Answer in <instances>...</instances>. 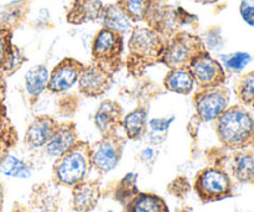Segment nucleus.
<instances>
[{
	"label": "nucleus",
	"instance_id": "obj_7",
	"mask_svg": "<svg viewBox=\"0 0 254 212\" xmlns=\"http://www.w3.org/2000/svg\"><path fill=\"white\" fill-rule=\"evenodd\" d=\"M193 189L202 203H212L231 196L232 184L230 176L225 171L208 168L203 169L196 175Z\"/></svg>",
	"mask_w": 254,
	"mask_h": 212
},
{
	"label": "nucleus",
	"instance_id": "obj_20",
	"mask_svg": "<svg viewBox=\"0 0 254 212\" xmlns=\"http://www.w3.org/2000/svg\"><path fill=\"white\" fill-rule=\"evenodd\" d=\"M50 79V71L45 65H36L31 67L25 74V91L31 101L39 98L47 89Z\"/></svg>",
	"mask_w": 254,
	"mask_h": 212
},
{
	"label": "nucleus",
	"instance_id": "obj_39",
	"mask_svg": "<svg viewBox=\"0 0 254 212\" xmlns=\"http://www.w3.org/2000/svg\"><path fill=\"white\" fill-rule=\"evenodd\" d=\"M5 97H6V82L4 77L0 76V102H4Z\"/></svg>",
	"mask_w": 254,
	"mask_h": 212
},
{
	"label": "nucleus",
	"instance_id": "obj_10",
	"mask_svg": "<svg viewBox=\"0 0 254 212\" xmlns=\"http://www.w3.org/2000/svg\"><path fill=\"white\" fill-rule=\"evenodd\" d=\"M84 69V65L73 57H66L60 61L50 72L49 89L51 93L60 94L68 92L78 83L79 76Z\"/></svg>",
	"mask_w": 254,
	"mask_h": 212
},
{
	"label": "nucleus",
	"instance_id": "obj_23",
	"mask_svg": "<svg viewBox=\"0 0 254 212\" xmlns=\"http://www.w3.org/2000/svg\"><path fill=\"white\" fill-rule=\"evenodd\" d=\"M27 12H29L27 2L19 1L14 5H10L0 14V27L14 31V29L19 27L20 24L24 21Z\"/></svg>",
	"mask_w": 254,
	"mask_h": 212
},
{
	"label": "nucleus",
	"instance_id": "obj_25",
	"mask_svg": "<svg viewBox=\"0 0 254 212\" xmlns=\"http://www.w3.org/2000/svg\"><path fill=\"white\" fill-rule=\"evenodd\" d=\"M138 175L134 173H129L117 184V188L114 190V200L121 203L126 208L127 204L139 193L138 186Z\"/></svg>",
	"mask_w": 254,
	"mask_h": 212
},
{
	"label": "nucleus",
	"instance_id": "obj_26",
	"mask_svg": "<svg viewBox=\"0 0 254 212\" xmlns=\"http://www.w3.org/2000/svg\"><path fill=\"white\" fill-rule=\"evenodd\" d=\"M233 175L241 183H252L254 180V159L247 153H240L233 161Z\"/></svg>",
	"mask_w": 254,
	"mask_h": 212
},
{
	"label": "nucleus",
	"instance_id": "obj_3",
	"mask_svg": "<svg viewBox=\"0 0 254 212\" xmlns=\"http://www.w3.org/2000/svg\"><path fill=\"white\" fill-rule=\"evenodd\" d=\"M216 129L221 143L228 148H241L252 138L254 119L247 111L236 106L218 117Z\"/></svg>",
	"mask_w": 254,
	"mask_h": 212
},
{
	"label": "nucleus",
	"instance_id": "obj_11",
	"mask_svg": "<svg viewBox=\"0 0 254 212\" xmlns=\"http://www.w3.org/2000/svg\"><path fill=\"white\" fill-rule=\"evenodd\" d=\"M112 74L96 64L84 66L78 79V89L81 94L91 98L101 97L111 88Z\"/></svg>",
	"mask_w": 254,
	"mask_h": 212
},
{
	"label": "nucleus",
	"instance_id": "obj_45",
	"mask_svg": "<svg viewBox=\"0 0 254 212\" xmlns=\"http://www.w3.org/2000/svg\"><path fill=\"white\" fill-rule=\"evenodd\" d=\"M184 212H188V211H184Z\"/></svg>",
	"mask_w": 254,
	"mask_h": 212
},
{
	"label": "nucleus",
	"instance_id": "obj_14",
	"mask_svg": "<svg viewBox=\"0 0 254 212\" xmlns=\"http://www.w3.org/2000/svg\"><path fill=\"white\" fill-rule=\"evenodd\" d=\"M103 191L98 180H84L72 188V208L76 212H92L98 205Z\"/></svg>",
	"mask_w": 254,
	"mask_h": 212
},
{
	"label": "nucleus",
	"instance_id": "obj_8",
	"mask_svg": "<svg viewBox=\"0 0 254 212\" xmlns=\"http://www.w3.org/2000/svg\"><path fill=\"white\" fill-rule=\"evenodd\" d=\"M189 71L201 89L217 88L226 81V74L220 62L211 56L207 50L197 55L188 66Z\"/></svg>",
	"mask_w": 254,
	"mask_h": 212
},
{
	"label": "nucleus",
	"instance_id": "obj_36",
	"mask_svg": "<svg viewBox=\"0 0 254 212\" xmlns=\"http://www.w3.org/2000/svg\"><path fill=\"white\" fill-rule=\"evenodd\" d=\"M241 15H242V19L247 22L250 26H254V6L252 5H248L247 2L243 1L241 4Z\"/></svg>",
	"mask_w": 254,
	"mask_h": 212
},
{
	"label": "nucleus",
	"instance_id": "obj_33",
	"mask_svg": "<svg viewBox=\"0 0 254 212\" xmlns=\"http://www.w3.org/2000/svg\"><path fill=\"white\" fill-rule=\"evenodd\" d=\"M168 189L171 195L176 196L179 199H183L190 191V184H189V181L185 178L180 176V178H176L175 180L171 181L169 184Z\"/></svg>",
	"mask_w": 254,
	"mask_h": 212
},
{
	"label": "nucleus",
	"instance_id": "obj_30",
	"mask_svg": "<svg viewBox=\"0 0 254 212\" xmlns=\"http://www.w3.org/2000/svg\"><path fill=\"white\" fill-rule=\"evenodd\" d=\"M12 46V31L9 29L0 27V71L6 62Z\"/></svg>",
	"mask_w": 254,
	"mask_h": 212
},
{
	"label": "nucleus",
	"instance_id": "obj_1",
	"mask_svg": "<svg viewBox=\"0 0 254 212\" xmlns=\"http://www.w3.org/2000/svg\"><path fill=\"white\" fill-rule=\"evenodd\" d=\"M166 40L148 26H134L129 39V56L127 60L129 71L141 73L145 67L161 61Z\"/></svg>",
	"mask_w": 254,
	"mask_h": 212
},
{
	"label": "nucleus",
	"instance_id": "obj_22",
	"mask_svg": "<svg viewBox=\"0 0 254 212\" xmlns=\"http://www.w3.org/2000/svg\"><path fill=\"white\" fill-rule=\"evenodd\" d=\"M127 212H169V206L161 196L139 191L126 206Z\"/></svg>",
	"mask_w": 254,
	"mask_h": 212
},
{
	"label": "nucleus",
	"instance_id": "obj_5",
	"mask_svg": "<svg viewBox=\"0 0 254 212\" xmlns=\"http://www.w3.org/2000/svg\"><path fill=\"white\" fill-rule=\"evenodd\" d=\"M123 35L102 27L92 41V59L111 74L118 71L123 52Z\"/></svg>",
	"mask_w": 254,
	"mask_h": 212
},
{
	"label": "nucleus",
	"instance_id": "obj_28",
	"mask_svg": "<svg viewBox=\"0 0 254 212\" xmlns=\"http://www.w3.org/2000/svg\"><path fill=\"white\" fill-rule=\"evenodd\" d=\"M26 61V57H25L24 52L14 45L11 49V52H10L9 57H7L6 62L2 66L1 71H0V76H2L4 78H7V77L12 76L20 67L24 65V62Z\"/></svg>",
	"mask_w": 254,
	"mask_h": 212
},
{
	"label": "nucleus",
	"instance_id": "obj_43",
	"mask_svg": "<svg viewBox=\"0 0 254 212\" xmlns=\"http://www.w3.org/2000/svg\"><path fill=\"white\" fill-rule=\"evenodd\" d=\"M0 212H4V201H0Z\"/></svg>",
	"mask_w": 254,
	"mask_h": 212
},
{
	"label": "nucleus",
	"instance_id": "obj_32",
	"mask_svg": "<svg viewBox=\"0 0 254 212\" xmlns=\"http://www.w3.org/2000/svg\"><path fill=\"white\" fill-rule=\"evenodd\" d=\"M238 96L243 103L254 102V72L247 74L241 81L240 87H238Z\"/></svg>",
	"mask_w": 254,
	"mask_h": 212
},
{
	"label": "nucleus",
	"instance_id": "obj_13",
	"mask_svg": "<svg viewBox=\"0 0 254 212\" xmlns=\"http://www.w3.org/2000/svg\"><path fill=\"white\" fill-rule=\"evenodd\" d=\"M61 204L59 186L52 183H41L32 186L29 198L31 212H57Z\"/></svg>",
	"mask_w": 254,
	"mask_h": 212
},
{
	"label": "nucleus",
	"instance_id": "obj_31",
	"mask_svg": "<svg viewBox=\"0 0 254 212\" xmlns=\"http://www.w3.org/2000/svg\"><path fill=\"white\" fill-rule=\"evenodd\" d=\"M223 61H225V65L228 70L238 72L242 71L247 66L248 62L251 61V55L247 52H236V54L223 57Z\"/></svg>",
	"mask_w": 254,
	"mask_h": 212
},
{
	"label": "nucleus",
	"instance_id": "obj_24",
	"mask_svg": "<svg viewBox=\"0 0 254 212\" xmlns=\"http://www.w3.org/2000/svg\"><path fill=\"white\" fill-rule=\"evenodd\" d=\"M0 173L10 178L27 179L31 176V168L24 160L9 153L0 161Z\"/></svg>",
	"mask_w": 254,
	"mask_h": 212
},
{
	"label": "nucleus",
	"instance_id": "obj_35",
	"mask_svg": "<svg viewBox=\"0 0 254 212\" xmlns=\"http://www.w3.org/2000/svg\"><path fill=\"white\" fill-rule=\"evenodd\" d=\"M174 117H170V118H155L149 121V127L153 129V132L155 133H165L168 132L169 127L171 126L174 121Z\"/></svg>",
	"mask_w": 254,
	"mask_h": 212
},
{
	"label": "nucleus",
	"instance_id": "obj_27",
	"mask_svg": "<svg viewBox=\"0 0 254 212\" xmlns=\"http://www.w3.org/2000/svg\"><path fill=\"white\" fill-rule=\"evenodd\" d=\"M116 2L135 24L144 22L150 0H116Z\"/></svg>",
	"mask_w": 254,
	"mask_h": 212
},
{
	"label": "nucleus",
	"instance_id": "obj_21",
	"mask_svg": "<svg viewBox=\"0 0 254 212\" xmlns=\"http://www.w3.org/2000/svg\"><path fill=\"white\" fill-rule=\"evenodd\" d=\"M121 126L123 127L128 139H131V141L141 139L148 132V111L143 107L134 109L123 117Z\"/></svg>",
	"mask_w": 254,
	"mask_h": 212
},
{
	"label": "nucleus",
	"instance_id": "obj_12",
	"mask_svg": "<svg viewBox=\"0 0 254 212\" xmlns=\"http://www.w3.org/2000/svg\"><path fill=\"white\" fill-rule=\"evenodd\" d=\"M78 141V132H77L76 124L72 122H62V123H59L49 143L44 146L45 153L51 158L57 159L76 146Z\"/></svg>",
	"mask_w": 254,
	"mask_h": 212
},
{
	"label": "nucleus",
	"instance_id": "obj_34",
	"mask_svg": "<svg viewBox=\"0 0 254 212\" xmlns=\"http://www.w3.org/2000/svg\"><path fill=\"white\" fill-rule=\"evenodd\" d=\"M174 17H175V21L179 26L180 25H190L197 22V16L196 15L190 14V12L184 10L181 6L174 9Z\"/></svg>",
	"mask_w": 254,
	"mask_h": 212
},
{
	"label": "nucleus",
	"instance_id": "obj_6",
	"mask_svg": "<svg viewBox=\"0 0 254 212\" xmlns=\"http://www.w3.org/2000/svg\"><path fill=\"white\" fill-rule=\"evenodd\" d=\"M124 145L126 141L117 132L102 136L101 141L91 146L92 169H96L101 175L114 170L123 155Z\"/></svg>",
	"mask_w": 254,
	"mask_h": 212
},
{
	"label": "nucleus",
	"instance_id": "obj_37",
	"mask_svg": "<svg viewBox=\"0 0 254 212\" xmlns=\"http://www.w3.org/2000/svg\"><path fill=\"white\" fill-rule=\"evenodd\" d=\"M11 148H14V146L10 145V144L7 143V141H2V139H0V161L2 160V158H4V156L6 155V154H9L10 149H11Z\"/></svg>",
	"mask_w": 254,
	"mask_h": 212
},
{
	"label": "nucleus",
	"instance_id": "obj_9",
	"mask_svg": "<svg viewBox=\"0 0 254 212\" xmlns=\"http://www.w3.org/2000/svg\"><path fill=\"white\" fill-rule=\"evenodd\" d=\"M196 117L200 122L217 121L218 117L227 109L228 97L223 89L208 88L197 92L193 97Z\"/></svg>",
	"mask_w": 254,
	"mask_h": 212
},
{
	"label": "nucleus",
	"instance_id": "obj_42",
	"mask_svg": "<svg viewBox=\"0 0 254 212\" xmlns=\"http://www.w3.org/2000/svg\"><path fill=\"white\" fill-rule=\"evenodd\" d=\"M5 198V185L1 180H0V201H4Z\"/></svg>",
	"mask_w": 254,
	"mask_h": 212
},
{
	"label": "nucleus",
	"instance_id": "obj_2",
	"mask_svg": "<svg viewBox=\"0 0 254 212\" xmlns=\"http://www.w3.org/2000/svg\"><path fill=\"white\" fill-rule=\"evenodd\" d=\"M91 169V145L79 141L71 150L56 159L52 166V181L57 186L72 189L87 180Z\"/></svg>",
	"mask_w": 254,
	"mask_h": 212
},
{
	"label": "nucleus",
	"instance_id": "obj_44",
	"mask_svg": "<svg viewBox=\"0 0 254 212\" xmlns=\"http://www.w3.org/2000/svg\"><path fill=\"white\" fill-rule=\"evenodd\" d=\"M107 212H113V211H112V210H108Z\"/></svg>",
	"mask_w": 254,
	"mask_h": 212
},
{
	"label": "nucleus",
	"instance_id": "obj_17",
	"mask_svg": "<svg viewBox=\"0 0 254 212\" xmlns=\"http://www.w3.org/2000/svg\"><path fill=\"white\" fill-rule=\"evenodd\" d=\"M122 119L123 109L114 101L102 102L94 114V124L102 136L117 132V128L122 124Z\"/></svg>",
	"mask_w": 254,
	"mask_h": 212
},
{
	"label": "nucleus",
	"instance_id": "obj_38",
	"mask_svg": "<svg viewBox=\"0 0 254 212\" xmlns=\"http://www.w3.org/2000/svg\"><path fill=\"white\" fill-rule=\"evenodd\" d=\"M140 158L143 161H150L154 159V150L151 148H146L141 151Z\"/></svg>",
	"mask_w": 254,
	"mask_h": 212
},
{
	"label": "nucleus",
	"instance_id": "obj_15",
	"mask_svg": "<svg viewBox=\"0 0 254 212\" xmlns=\"http://www.w3.org/2000/svg\"><path fill=\"white\" fill-rule=\"evenodd\" d=\"M104 4L102 0H73L66 12V21L71 25H83L101 20Z\"/></svg>",
	"mask_w": 254,
	"mask_h": 212
},
{
	"label": "nucleus",
	"instance_id": "obj_29",
	"mask_svg": "<svg viewBox=\"0 0 254 212\" xmlns=\"http://www.w3.org/2000/svg\"><path fill=\"white\" fill-rule=\"evenodd\" d=\"M0 139L7 141L12 146H15L17 141V134L7 118L6 107L4 102H0Z\"/></svg>",
	"mask_w": 254,
	"mask_h": 212
},
{
	"label": "nucleus",
	"instance_id": "obj_40",
	"mask_svg": "<svg viewBox=\"0 0 254 212\" xmlns=\"http://www.w3.org/2000/svg\"><path fill=\"white\" fill-rule=\"evenodd\" d=\"M11 212H31L27 206H24L22 204L20 203H15L14 206H12V210Z\"/></svg>",
	"mask_w": 254,
	"mask_h": 212
},
{
	"label": "nucleus",
	"instance_id": "obj_4",
	"mask_svg": "<svg viewBox=\"0 0 254 212\" xmlns=\"http://www.w3.org/2000/svg\"><path fill=\"white\" fill-rule=\"evenodd\" d=\"M203 50L206 47L201 36L191 32L178 31L166 40L160 62L170 70L183 69L188 67Z\"/></svg>",
	"mask_w": 254,
	"mask_h": 212
},
{
	"label": "nucleus",
	"instance_id": "obj_18",
	"mask_svg": "<svg viewBox=\"0 0 254 212\" xmlns=\"http://www.w3.org/2000/svg\"><path fill=\"white\" fill-rule=\"evenodd\" d=\"M101 21L103 27L118 32L123 36L127 32L131 31L134 27V22L131 21L130 17L123 11V9L117 2L104 5Z\"/></svg>",
	"mask_w": 254,
	"mask_h": 212
},
{
	"label": "nucleus",
	"instance_id": "obj_19",
	"mask_svg": "<svg viewBox=\"0 0 254 212\" xmlns=\"http://www.w3.org/2000/svg\"><path fill=\"white\" fill-rule=\"evenodd\" d=\"M195 86V79L188 67L170 70L164 78V87L168 91L184 96H188L193 92Z\"/></svg>",
	"mask_w": 254,
	"mask_h": 212
},
{
	"label": "nucleus",
	"instance_id": "obj_16",
	"mask_svg": "<svg viewBox=\"0 0 254 212\" xmlns=\"http://www.w3.org/2000/svg\"><path fill=\"white\" fill-rule=\"evenodd\" d=\"M59 122L49 116H40L30 123L25 133V143L30 148H44L54 136Z\"/></svg>",
	"mask_w": 254,
	"mask_h": 212
},
{
	"label": "nucleus",
	"instance_id": "obj_41",
	"mask_svg": "<svg viewBox=\"0 0 254 212\" xmlns=\"http://www.w3.org/2000/svg\"><path fill=\"white\" fill-rule=\"evenodd\" d=\"M191 1L196 2V4H200V5H212V4H216L218 0H191Z\"/></svg>",
	"mask_w": 254,
	"mask_h": 212
}]
</instances>
